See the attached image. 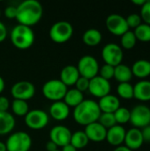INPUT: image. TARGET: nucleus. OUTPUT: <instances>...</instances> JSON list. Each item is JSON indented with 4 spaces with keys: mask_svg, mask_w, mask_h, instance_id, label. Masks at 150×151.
Here are the masks:
<instances>
[{
    "mask_svg": "<svg viewBox=\"0 0 150 151\" xmlns=\"http://www.w3.org/2000/svg\"><path fill=\"white\" fill-rule=\"evenodd\" d=\"M111 86L109 81L104 80L99 75L89 80L88 92L95 97L102 98L111 93Z\"/></svg>",
    "mask_w": 150,
    "mask_h": 151,
    "instance_id": "nucleus-13",
    "label": "nucleus"
},
{
    "mask_svg": "<svg viewBox=\"0 0 150 151\" xmlns=\"http://www.w3.org/2000/svg\"><path fill=\"white\" fill-rule=\"evenodd\" d=\"M114 117L117 122V125H123L130 122V117H131V111L125 107H119L114 113Z\"/></svg>",
    "mask_w": 150,
    "mask_h": 151,
    "instance_id": "nucleus-32",
    "label": "nucleus"
},
{
    "mask_svg": "<svg viewBox=\"0 0 150 151\" xmlns=\"http://www.w3.org/2000/svg\"><path fill=\"white\" fill-rule=\"evenodd\" d=\"M67 87L57 79H53L46 81L42 88L44 97L52 102L62 101L67 92Z\"/></svg>",
    "mask_w": 150,
    "mask_h": 151,
    "instance_id": "nucleus-5",
    "label": "nucleus"
},
{
    "mask_svg": "<svg viewBox=\"0 0 150 151\" xmlns=\"http://www.w3.org/2000/svg\"><path fill=\"white\" fill-rule=\"evenodd\" d=\"M4 87H5V82H4V81L3 77L0 76V94L4 91Z\"/></svg>",
    "mask_w": 150,
    "mask_h": 151,
    "instance_id": "nucleus-46",
    "label": "nucleus"
},
{
    "mask_svg": "<svg viewBox=\"0 0 150 151\" xmlns=\"http://www.w3.org/2000/svg\"><path fill=\"white\" fill-rule=\"evenodd\" d=\"M114 69H115L114 66L104 64L99 69V76L103 78L104 80L110 81V80L114 78Z\"/></svg>",
    "mask_w": 150,
    "mask_h": 151,
    "instance_id": "nucleus-34",
    "label": "nucleus"
},
{
    "mask_svg": "<svg viewBox=\"0 0 150 151\" xmlns=\"http://www.w3.org/2000/svg\"><path fill=\"white\" fill-rule=\"evenodd\" d=\"M125 146L130 149L131 150H136L140 149L144 143L141 130L139 128L133 127L126 131L125 137Z\"/></svg>",
    "mask_w": 150,
    "mask_h": 151,
    "instance_id": "nucleus-16",
    "label": "nucleus"
},
{
    "mask_svg": "<svg viewBox=\"0 0 150 151\" xmlns=\"http://www.w3.org/2000/svg\"><path fill=\"white\" fill-rule=\"evenodd\" d=\"M5 146L8 151H29L32 146V139L27 133L18 131L8 137Z\"/></svg>",
    "mask_w": 150,
    "mask_h": 151,
    "instance_id": "nucleus-6",
    "label": "nucleus"
},
{
    "mask_svg": "<svg viewBox=\"0 0 150 151\" xmlns=\"http://www.w3.org/2000/svg\"><path fill=\"white\" fill-rule=\"evenodd\" d=\"M84 132L88 140L94 142H101L106 139L107 129L103 127L98 121L86 126Z\"/></svg>",
    "mask_w": 150,
    "mask_h": 151,
    "instance_id": "nucleus-15",
    "label": "nucleus"
},
{
    "mask_svg": "<svg viewBox=\"0 0 150 151\" xmlns=\"http://www.w3.org/2000/svg\"><path fill=\"white\" fill-rule=\"evenodd\" d=\"M50 115L55 120H65L70 115V107L63 100L53 102L50 107Z\"/></svg>",
    "mask_w": 150,
    "mask_h": 151,
    "instance_id": "nucleus-18",
    "label": "nucleus"
},
{
    "mask_svg": "<svg viewBox=\"0 0 150 151\" xmlns=\"http://www.w3.org/2000/svg\"><path fill=\"white\" fill-rule=\"evenodd\" d=\"M74 87L76 89H78L79 91H80L81 93L86 92L88 90V87H89V80L86 79L84 77L80 76V78L77 80L76 83L74 84Z\"/></svg>",
    "mask_w": 150,
    "mask_h": 151,
    "instance_id": "nucleus-37",
    "label": "nucleus"
},
{
    "mask_svg": "<svg viewBox=\"0 0 150 151\" xmlns=\"http://www.w3.org/2000/svg\"><path fill=\"white\" fill-rule=\"evenodd\" d=\"M132 3L133 4H136V5H139L141 7L146 3V0H132Z\"/></svg>",
    "mask_w": 150,
    "mask_h": 151,
    "instance_id": "nucleus-44",
    "label": "nucleus"
},
{
    "mask_svg": "<svg viewBox=\"0 0 150 151\" xmlns=\"http://www.w3.org/2000/svg\"><path fill=\"white\" fill-rule=\"evenodd\" d=\"M4 16L7 19H16L17 16V6L9 5L4 9Z\"/></svg>",
    "mask_w": 150,
    "mask_h": 151,
    "instance_id": "nucleus-38",
    "label": "nucleus"
},
{
    "mask_svg": "<svg viewBox=\"0 0 150 151\" xmlns=\"http://www.w3.org/2000/svg\"><path fill=\"white\" fill-rule=\"evenodd\" d=\"M141 130V134H142L144 142L150 143V125L145 127L144 128H142Z\"/></svg>",
    "mask_w": 150,
    "mask_h": 151,
    "instance_id": "nucleus-40",
    "label": "nucleus"
},
{
    "mask_svg": "<svg viewBox=\"0 0 150 151\" xmlns=\"http://www.w3.org/2000/svg\"><path fill=\"white\" fill-rule=\"evenodd\" d=\"M113 151H133L131 150L130 149H128L127 147H126V146H118V147H117L115 150Z\"/></svg>",
    "mask_w": 150,
    "mask_h": 151,
    "instance_id": "nucleus-45",
    "label": "nucleus"
},
{
    "mask_svg": "<svg viewBox=\"0 0 150 151\" xmlns=\"http://www.w3.org/2000/svg\"><path fill=\"white\" fill-rule=\"evenodd\" d=\"M103 40L102 33L96 28H89L82 35V42L85 45L95 47L101 43Z\"/></svg>",
    "mask_w": 150,
    "mask_h": 151,
    "instance_id": "nucleus-24",
    "label": "nucleus"
},
{
    "mask_svg": "<svg viewBox=\"0 0 150 151\" xmlns=\"http://www.w3.org/2000/svg\"><path fill=\"white\" fill-rule=\"evenodd\" d=\"M141 18L145 24L150 26V0L146 1V3L141 6Z\"/></svg>",
    "mask_w": 150,
    "mask_h": 151,
    "instance_id": "nucleus-36",
    "label": "nucleus"
},
{
    "mask_svg": "<svg viewBox=\"0 0 150 151\" xmlns=\"http://www.w3.org/2000/svg\"><path fill=\"white\" fill-rule=\"evenodd\" d=\"M60 151H78V150H76L72 144L69 143V144H67V145L62 147V149H61V150Z\"/></svg>",
    "mask_w": 150,
    "mask_h": 151,
    "instance_id": "nucleus-43",
    "label": "nucleus"
},
{
    "mask_svg": "<svg viewBox=\"0 0 150 151\" xmlns=\"http://www.w3.org/2000/svg\"><path fill=\"white\" fill-rule=\"evenodd\" d=\"M137 41H141L143 42H150V26L145 23H141L139 27H137L133 31Z\"/></svg>",
    "mask_w": 150,
    "mask_h": 151,
    "instance_id": "nucleus-29",
    "label": "nucleus"
},
{
    "mask_svg": "<svg viewBox=\"0 0 150 151\" xmlns=\"http://www.w3.org/2000/svg\"><path fill=\"white\" fill-rule=\"evenodd\" d=\"M55 151H60V150H55Z\"/></svg>",
    "mask_w": 150,
    "mask_h": 151,
    "instance_id": "nucleus-49",
    "label": "nucleus"
},
{
    "mask_svg": "<svg viewBox=\"0 0 150 151\" xmlns=\"http://www.w3.org/2000/svg\"><path fill=\"white\" fill-rule=\"evenodd\" d=\"M133 98L141 102H149L150 81L141 80L133 86Z\"/></svg>",
    "mask_w": 150,
    "mask_h": 151,
    "instance_id": "nucleus-20",
    "label": "nucleus"
},
{
    "mask_svg": "<svg viewBox=\"0 0 150 151\" xmlns=\"http://www.w3.org/2000/svg\"><path fill=\"white\" fill-rule=\"evenodd\" d=\"M131 70L133 76L144 80L150 75V61L146 59H139L133 63Z\"/></svg>",
    "mask_w": 150,
    "mask_h": 151,
    "instance_id": "nucleus-23",
    "label": "nucleus"
},
{
    "mask_svg": "<svg viewBox=\"0 0 150 151\" xmlns=\"http://www.w3.org/2000/svg\"><path fill=\"white\" fill-rule=\"evenodd\" d=\"M105 25L108 31L117 36H121L129 30L126 18L117 13L110 14L106 19Z\"/></svg>",
    "mask_w": 150,
    "mask_h": 151,
    "instance_id": "nucleus-12",
    "label": "nucleus"
},
{
    "mask_svg": "<svg viewBox=\"0 0 150 151\" xmlns=\"http://www.w3.org/2000/svg\"><path fill=\"white\" fill-rule=\"evenodd\" d=\"M57 148H58V147H57L53 142H51V141L48 142L47 144H46V150H47V151L57 150Z\"/></svg>",
    "mask_w": 150,
    "mask_h": 151,
    "instance_id": "nucleus-42",
    "label": "nucleus"
},
{
    "mask_svg": "<svg viewBox=\"0 0 150 151\" xmlns=\"http://www.w3.org/2000/svg\"><path fill=\"white\" fill-rule=\"evenodd\" d=\"M0 17H1V10H0Z\"/></svg>",
    "mask_w": 150,
    "mask_h": 151,
    "instance_id": "nucleus-48",
    "label": "nucleus"
},
{
    "mask_svg": "<svg viewBox=\"0 0 150 151\" xmlns=\"http://www.w3.org/2000/svg\"><path fill=\"white\" fill-rule=\"evenodd\" d=\"M63 101L71 108H75L76 106H78L80 103H82L84 101V96L83 93H81L80 91H79L78 89L74 88H71L68 89Z\"/></svg>",
    "mask_w": 150,
    "mask_h": 151,
    "instance_id": "nucleus-26",
    "label": "nucleus"
},
{
    "mask_svg": "<svg viewBox=\"0 0 150 151\" xmlns=\"http://www.w3.org/2000/svg\"><path fill=\"white\" fill-rule=\"evenodd\" d=\"M12 113L18 117H25L29 111V106L27 101L14 99L11 104Z\"/></svg>",
    "mask_w": 150,
    "mask_h": 151,
    "instance_id": "nucleus-28",
    "label": "nucleus"
},
{
    "mask_svg": "<svg viewBox=\"0 0 150 151\" xmlns=\"http://www.w3.org/2000/svg\"><path fill=\"white\" fill-rule=\"evenodd\" d=\"M6 146H5V143L0 142V151H6Z\"/></svg>",
    "mask_w": 150,
    "mask_h": 151,
    "instance_id": "nucleus-47",
    "label": "nucleus"
},
{
    "mask_svg": "<svg viewBox=\"0 0 150 151\" xmlns=\"http://www.w3.org/2000/svg\"><path fill=\"white\" fill-rule=\"evenodd\" d=\"M11 94L14 99L27 101L34 97L35 94L34 85L27 81H20L14 83L11 88Z\"/></svg>",
    "mask_w": 150,
    "mask_h": 151,
    "instance_id": "nucleus-11",
    "label": "nucleus"
},
{
    "mask_svg": "<svg viewBox=\"0 0 150 151\" xmlns=\"http://www.w3.org/2000/svg\"><path fill=\"white\" fill-rule=\"evenodd\" d=\"M131 111L130 123L139 129L150 125V108L145 104L135 105Z\"/></svg>",
    "mask_w": 150,
    "mask_h": 151,
    "instance_id": "nucleus-10",
    "label": "nucleus"
},
{
    "mask_svg": "<svg viewBox=\"0 0 150 151\" xmlns=\"http://www.w3.org/2000/svg\"><path fill=\"white\" fill-rule=\"evenodd\" d=\"M72 134V133L67 127L57 125L53 127L50 131V139L57 147L62 148L70 143Z\"/></svg>",
    "mask_w": 150,
    "mask_h": 151,
    "instance_id": "nucleus-14",
    "label": "nucleus"
},
{
    "mask_svg": "<svg viewBox=\"0 0 150 151\" xmlns=\"http://www.w3.org/2000/svg\"><path fill=\"white\" fill-rule=\"evenodd\" d=\"M97 104L102 113H114L120 107L118 97L111 94L100 98Z\"/></svg>",
    "mask_w": 150,
    "mask_h": 151,
    "instance_id": "nucleus-19",
    "label": "nucleus"
},
{
    "mask_svg": "<svg viewBox=\"0 0 150 151\" xmlns=\"http://www.w3.org/2000/svg\"><path fill=\"white\" fill-rule=\"evenodd\" d=\"M133 73L131 68L124 64H120L115 66L114 69V78L119 83L130 82L133 78Z\"/></svg>",
    "mask_w": 150,
    "mask_h": 151,
    "instance_id": "nucleus-25",
    "label": "nucleus"
},
{
    "mask_svg": "<svg viewBox=\"0 0 150 151\" xmlns=\"http://www.w3.org/2000/svg\"><path fill=\"white\" fill-rule=\"evenodd\" d=\"M89 140L84 131H76L72 134L70 144H72L76 150H81L85 148Z\"/></svg>",
    "mask_w": 150,
    "mask_h": 151,
    "instance_id": "nucleus-27",
    "label": "nucleus"
},
{
    "mask_svg": "<svg viewBox=\"0 0 150 151\" xmlns=\"http://www.w3.org/2000/svg\"><path fill=\"white\" fill-rule=\"evenodd\" d=\"M6 151H8V150H6Z\"/></svg>",
    "mask_w": 150,
    "mask_h": 151,
    "instance_id": "nucleus-50",
    "label": "nucleus"
},
{
    "mask_svg": "<svg viewBox=\"0 0 150 151\" xmlns=\"http://www.w3.org/2000/svg\"><path fill=\"white\" fill-rule=\"evenodd\" d=\"M101 113L97 102L90 99H84L82 103L73 108L72 116L77 124L86 127L97 122Z\"/></svg>",
    "mask_w": 150,
    "mask_h": 151,
    "instance_id": "nucleus-2",
    "label": "nucleus"
},
{
    "mask_svg": "<svg viewBox=\"0 0 150 151\" xmlns=\"http://www.w3.org/2000/svg\"><path fill=\"white\" fill-rule=\"evenodd\" d=\"M126 23H127V26L130 28H136L137 27H139L141 24V18L139 14L137 13H132L130 15H128L126 18Z\"/></svg>",
    "mask_w": 150,
    "mask_h": 151,
    "instance_id": "nucleus-35",
    "label": "nucleus"
},
{
    "mask_svg": "<svg viewBox=\"0 0 150 151\" xmlns=\"http://www.w3.org/2000/svg\"><path fill=\"white\" fill-rule=\"evenodd\" d=\"M15 118L8 111H0V135L10 134L15 127Z\"/></svg>",
    "mask_w": 150,
    "mask_h": 151,
    "instance_id": "nucleus-22",
    "label": "nucleus"
},
{
    "mask_svg": "<svg viewBox=\"0 0 150 151\" xmlns=\"http://www.w3.org/2000/svg\"><path fill=\"white\" fill-rule=\"evenodd\" d=\"M50 38L56 43L62 44L68 42L73 35L72 25L65 20H60L52 25L49 32Z\"/></svg>",
    "mask_w": 150,
    "mask_h": 151,
    "instance_id": "nucleus-4",
    "label": "nucleus"
},
{
    "mask_svg": "<svg viewBox=\"0 0 150 151\" xmlns=\"http://www.w3.org/2000/svg\"><path fill=\"white\" fill-rule=\"evenodd\" d=\"M7 37V28L5 25L0 21V42H4Z\"/></svg>",
    "mask_w": 150,
    "mask_h": 151,
    "instance_id": "nucleus-41",
    "label": "nucleus"
},
{
    "mask_svg": "<svg viewBox=\"0 0 150 151\" xmlns=\"http://www.w3.org/2000/svg\"><path fill=\"white\" fill-rule=\"evenodd\" d=\"M49 114L39 109L31 110L25 116V124L32 130H41L49 124Z\"/></svg>",
    "mask_w": 150,
    "mask_h": 151,
    "instance_id": "nucleus-9",
    "label": "nucleus"
},
{
    "mask_svg": "<svg viewBox=\"0 0 150 151\" xmlns=\"http://www.w3.org/2000/svg\"><path fill=\"white\" fill-rule=\"evenodd\" d=\"M77 69L80 76L91 80L99 73V63L97 59L91 55H85L81 57L78 62Z\"/></svg>",
    "mask_w": 150,
    "mask_h": 151,
    "instance_id": "nucleus-7",
    "label": "nucleus"
},
{
    "mask_svg": "<svg viewBox=\"0 0 150 151\" xmlns=\"http://www.w3.org/2000/svg\"><path fill=\"white\" fill-rule=\"evenodd\" d=\"M120 42H121V48L125 50H132L137 42V39L135 37L133 31L128 30L126 33L121 35Z\"/></svg>",
    "mask_w": 150,
    "mask_h": 151,
    "instance_id": "nucleus-31",
    "label": "nucleus"
},
{
    "mask_svg": "<svg viewBox=\"0 0 150 151\" xmlns=\"http://www.w3.org/2000/svg\"><path fill=\"white\" fill-rule=\"evenodd\" d=\"M117 92L119 97L123 99H132L133 98V86L130 82L119 83L117 88Z\"/></svg>",
    "mask_w": 150,
    "mask_h": 151,
    "instance_id": "nucleus-30",
    "label": "nucleus"
},
{
    "mask_svg": "<svg viewBox=\"0 0 150 151\" xmlns=\"http://www.w3.org/2000/svg\"><path fill=\"white\" fill-rule=\"evenodd\" d=\"M10 38L14 47L19 50H27L34 44L35 36L31 27L18 24L11 29Z\"/></svg>",
    "mask_w": 150,
    "mask_h": 151,
    "instance_id": "nucleus-3",
    "label": "nucleus"
},
{
    "mask_svg": "<svg viewBox=\"0 0 150 151\" xmlns=\"http://www.w3.org/2000/svg\"><path fill=\"white\" fill-rule=\"evenodd\" d=\"M126 134V131L122 126L116 125L107 129V134H106L105 140L108 142L109 144L115 146V147H118V146H121L122 143H124Z\"/></svg>",
    "mask_w": 150,
    "mask_h": 151,
    "instance_id": "nucleus-17",
    "label": "nucleus"
},
{
    "mask_svg": "<svg viewBox=\"0 0 150 151\" xmlns=\"http://www.w3.org/2000/svg\"><path fill=\"white\" fill-rule=\"evenodd\" d=\"M10 101L6 96H0V111H8L10 108Z\"/></svg>",
    "mask_w": 150,
    "mask_h": 151,
    "instance_id": "nucleus-39",
    "label": "nucleus"
},
{
    "mask_svg": "<svg viewBox=\"0 0 150 151\" xmlns=\"http://www.w3.org/2000/svg\"><path fill=\"white\" fill-rule=\"evenodd\" d=\"M43 15V7L37 0H25L17 6L16 19L20 25L31 27L36 25Z\"/></svg>",
    "mask_w": 150,
    "mask_h": 151,
    "instance_id": "nucleus-1",
    "label": "nucleus"
},
{
    "mask_svg": "<svg viewBox=\"0 0 150 151\" xmlns=\"http://www.w3.org/2000/svg\"><path fill=\"white\" fill-rule=\"evenodd\" d=\"M80 78V73L76 66L66 65L60 72V81L66 86H74L77 80Z\"/></svg>",
    "mask_w": 150,
    "mask_h": 151,
    "instance_id": "nucleus-21",
    "label": "nucleus"
},
{
    "mask_svg": "<svg viewBox=\"0 0 150 151\" xmlns=\"http://www.w3.org/2000/svg\"><path fill=\"white\" fill-rule=\"evenodd\" d=\"M102 58L106 65L117 66L122 64L124 52L122 48L117 43H107L102 50Z\"/></svg>",
    "mask_w": 150,
    "mask_h": 151,
    "instance_id": "nucleus-8",
    "label": "nucleus"
},
{
    "mask_svg": "<svg viewBox=\"0 0 150 151\" xmlns=\"http://www.w3.org/2000/svg\"><path fill=\"white\" fill-rule=\"evenodd\" d=\"M98 122L106 129H109L117 125L113 113H101Z\"/></svg>",
    "mask_w": 150,
    "mask_h": 151,
    "instance_id": "nucleus-33",
    "label": "nucleus"
}]
</instances>
